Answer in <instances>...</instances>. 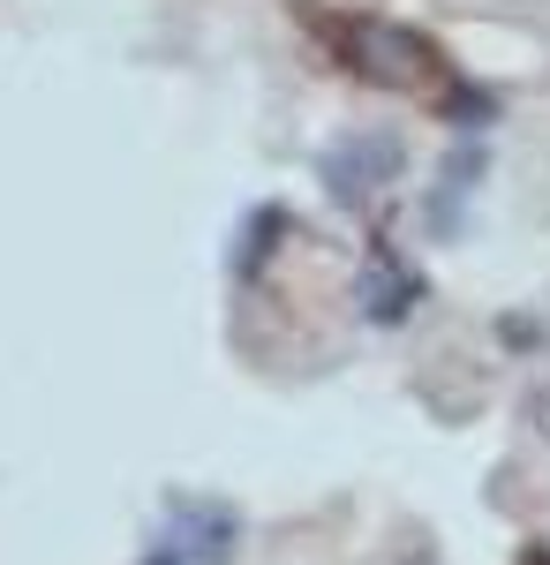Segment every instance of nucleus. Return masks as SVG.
Returning <instances> with one entry per match:
<instances>
[{
    "label": "nucleus",
    "instance_id": "3",
    "mask_svg": "<svg viewBox=\"0 0 550 565\" xmlns=\"http://www.w3.org/2000/svg\"><path fill=\"white\" fill-rule=\"evenodd\" d=\"M355 302L370 324H400L408 309L423 302V271L400 257L392 242H370V257H362V287H355Z\"/></svg>",
    "mask_w": 550,
    "mask_h": 565
},
{
    "label": "nucleus",
    "instance_id": "1",
    "mask_svg": "<svg viewBox=\"0 0 550 565\" xmlns=\"http://www.w3.org/2000/svg\"><path fill=\"white\" fill-rule=\"evenodd\" d=\"M234 543H242V521L226 513V505H212V498H173L167 505V551L173 565H226L234 558Z\"/></svg>",
    "mask_w": 550,
    "mask_h": 565
},
{
    "label": "nucleus",
    "instance_id": "2",
    "mask_svg": "<svg viewBox=\"0 0 550 565\" xmlns=\"http://www.w3.org/2000/svg\"><path fill=\"white\" fill-rule=\"evenodd\" d=\"M317 174H325V189L339 204H370L384 181H400V143L392 136H339L317 159Z\"/></svg>",
    "mask_w": 550,
    "mask_h": 565
}]
</instances>
